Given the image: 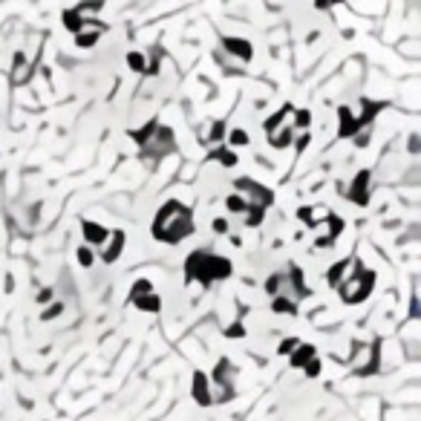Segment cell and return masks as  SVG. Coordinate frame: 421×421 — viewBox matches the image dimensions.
Listing matches in <instances>:
<instances>
[{
	"instance_id": "obj_30",
	"label": "cell",
	"mask_w": 421,
	"mask_h": 421,
	"mask_svg": "<svg viewBox=\"0 0 421 421\" xmlns=\"http://www.w3.org/2000/svg\"><path fill=\"white\" fill-rule=\"evenodd\" d=\"M225 228H228L225 220H217V222H214V231H225Z\"/></svg>"
},
{
	"instance_id": "obj_20",
	"label": "cell",
	"mask_w": 421,
	"mask_h": 421,
	"mask_svg": "<svg viewBox=\"0 0 421 421\" xmlns=\"http://www.w3.org/2000/svg\"><path fill=\"white\" fill-rule=\"evenodd\" d=\"M127 64H130V70H136V73H153V70H150V64H147L144 52H130V55H127Z\"/></svg>"
},
{
	"instance_id": "obj_19",
	"label": "cell",
	"mask_w": 421,
	"mask_h": 421,
	"mask_svg": "<svg viewBox=\"0 0 421 421\" xmlns=\"http://www.w3.org/2000/svg\"><path fill=\"white\" fill-rule=\"evenodd\" d=\"M309 125H312V113L309 110H294L291 113V127L294 130H309Z\"/></svg>"
},
{
	"instance_id": "obj_14",
	"label": "cell",
	"mask_w": 421,
	"mask_h": 421,
	"mask_svg": "<svg viewBox=\"0 0 421 421\" xmlns=\"http://www.w3.org/2000/svg\"><path fill=\"white\" fill-rule=\"evenodd\" d=\"M84 239H87V243L89 246H104L107 243V228H101V225H96V222H84Z\"/></svg>"
},
{
	"instance_id": "obj_29",
	"label": "cell",
	"mask_w": 421,
	"mask_h": 421,
	"mask_svg": "<svg viewBox=\"0 0 421 421\" xmlns=\"http://www.w3.org/2000/svg\"><path fill=\"white\" fill-rule=\"evenodd\" d=\"M239 335H243V326H239V323L228 329V338H239Z\"/></svg>"
},
{
	"instance_id": "obj_13",
	"label": "cell",
	"mask_w": 421,
	"mask_h": 421,
	"mask_svg": "<svg viewBox=\"0 0 421 421\" xmlns=\"http://www.w3.org/2000/svg\"><path fill=\"white\" fill-rule=\"evenodd\" d=\"M367 185H370V173L360 170L358 179L352 182V188H349V199H355L358 205H367Z\"/></svg>"
},
{
	"instance_id": "obj_25",
	"label": "cell",
	"mask_w": 421,
	"mask_h": 421,
	"mask_svg": "<svg viewBox=\"0 0 421 421\" xmlns=\"http://www.w3.org/2000/svg\"><path fill=\"white\" fill-rule=\"evenodd\" d=\"M144 291H153V283L150 280H139L136 289H133V294H144Z\"/></svg>"
},
{
	"instance_id": "obj_27",
	"label": "cell",
	"mask_w": 421,
	"mask_h": 421,
	"mask_svg": "<svg viewBox=\"0 0 421 421\" xmlns=\"http://www.w3.org/2000/svg\"><path fill=\"white\" fill-rule=\"evenodd\" d=\"M320 372V364H318V355L309 360V364H306V375H318Z\"/></svg>"
},
{
	"instance_id": "obj_12",
	"label": "cell",
	"mask_w": 421,
	"mask_h": 421,
	"mask_svg": "<svg viewBox=\"0 0 421 421\" xmlns=\"http://www.w3.org/2000/svg\"><path fill=\"white\" fill-rule=\"evenodd\" d=\"M329 214H332V210L329 208H323V205H315V208H300L297 210V217H300V222H306L309 228H315L320 220H326Z\"/></svg>"
},
{
	"instance_id": "obj_2",
	"label": "cell",
	"mask_w": 421,
	"mask_h": 421,
	"mask_svg": "<svg viewBox=\"0 0 421 421\" xmlns=\"http://www.w3.org/2000/svg\"><path fill=\"white\" fill-rule=\"evenodd\" d=\"M185 275L188 280H199V283H214V280H222L231 275V263L225 257H217V254H208V251H196L188 257L185 263Z\"/></svg>"
},
{
	"instance_id": "obj_9",
	"label": "cell",
	"mask_w": 421,
	"mask_h": 421,
	"mask_svg": "<svg viewBox=\"0 0 421 421\" xmlns=\"http://www.w3.org/2000/svg\"><path fill=\"white\" fill-rule=\"evenodd\" d=\"M358 268H360V265H358V260H341V263H335V265L326 272V280H329V286H335V289H338V286H341L349 275H355V272H358Z\"/></svg>"
},
{
	"instance_id": "obj_28",
	"label": "cell",
	"mask_w": 421,
	"mask_h": 421,
	"mask_svg": "<svg viewBox=\"0 0 421 421\" xmlns=\"http://www.w3.org/2000/svg\"><path fill=\"white\" fill-rule=\"evenodd\" d=\"M335 4H344V0H315L318 9H329V6H335Z\"/></svg>"
},
{
	"instance_id": "obj_3",
	"label": "cell",
	"mask_w": 421,
	"mask_h": 421,
	"mask_svg": "<svg viewBox=\"0 0 421 421\" xmlns=\"http://www.w3.org/2000/svg\"><path fill=\"white\" fill-rule=\"evenodd\" d=\"M133 139L139 142L142 156H147V159H162L176 147L173 130L165 125H156V122H150L144 130H133Z\"/></svg>"
},
{
	"instance_id": "obj_4",
	"label": "cell",
	"mask_w": 421,
	"mask_h": 421,
	"mask_svg": "<svg viewBox=\"0 0 421 421\" xmlns=\"http://www.w3.org/2000/svg\"><path fill=\"white\" fill-rule=\"evenodd\" d=\"M291 113H294V107L286 104L283 110H277V113L265 122V133H268V142H272V147H289V144H291V139H294Z\"/></svg>"
},
{
	"instance_id": "obj_17",
	"label": "cell",
	"mask_w": 421,
	"mask_h": 421,
	"mask_svg": "<svg viewBox=\"0 0 421 421\" xmlns=\"http://www.w3.org/2000/svg\"><path fill=\"white\" fill-rule=\"evenodd\" d=\"M29 75H32V67L26 64L23 55H18V58H15V70H12V84H26Z\"/></svg>"
},
{
	"instance_id": "obj_21",
	"label": "cell",
	"mask_w": 421,
	"mask_h": 421,
	"mask_svg": "<svg viewBox=\"0 0 421 421\" xmlns=\"http://www.w3.org/2000/svg\"><path fill=\"white\" fill-rule=\"evenodd\" d=\"M225 205H228V210H231V214H243V210L249 208V202H246L243 196H239V194H231Z\"/></svg>"
},
{
	"instance_id": "obj_24",
	"label": "cell",
	"mask_w": 421,
	"mask_h": 421,
	"mask_svg": "<svg viewBox=\"0 0 421 421\" xmlns=\"http://www.w3.org/2000/svg\"><path fill=\"white\" fill-rule=\"evenodd\" d=\"M277 289H280V275L268 277V283H265V291H268V294H277Z\"/></svg>"
},
{
	"instance_id": "obj_5",
	"label": "cell",
	"mask_w": 421,
	"mask_h": 421,
	"mask_svg": "<svg viewBox=\"0 0 421 421\" xmlns=\"http://www.w3.org/2000/svg\"><path fill=\"white\" fill-rule=\"evenodd\" d=\"M372 286H375V275L364 272V268H358V272L349 275L338 289H341V297L346 300V303H360L364 297H370Z\"/></svg>"
},
{
	"instance_id": "obj_16",
	"label": "cell",
	"mask_w": 421,
	"mask_h": 421,
	"mask_svg": "<svg viewBox=\"0 0 421 421\" xmlns=\"http://www.w3.org/2000/svg\"><path fill=\"white\" fill-rule=\"evenodd\" d=\"M133 303L144 312H159L162 309V300L153 294V291H144V294H133Z\"/></svg>"
},
{
	"instance_id": "obj_18",
	"label": "cell",
	"mask_w": 421,
	"mask_h": 421,
	"mask_svg": "<svg viewBox=\"0 0 421 421\" xmlns=\"http://www.w3.org/2000/svg\"><path fill=\"white\" fill-rule=\"evenodd\" d=\"M194 396H196V401H199V404H210V393H208V378H205L202 372H196V378H194Z\"/></svg>"
},
{
	"instance_id": "obj_23",
	"label": "cell",
	"mask_w": 421,
	"mask_h": 421,
	"mask_svg": "<svg viewBox=\"0 0 421 421\" xmlns=\"http://www.w3.org/2000/svg\"><path fill=\"white\" fill-rule=\"evenodd\" d=\"M231 144H249L246 130H231Z\"/></svg>"
},
{
	"instance_id": "obj_11",
	"label": "cell",
	"mask_w": 421,
	"mask_h": 421,
	"mask_svg": "<svg viewBox=\"0 0 421 421\" xmlns=\"http://www.w3.org/2000/svg\"><path fill=\"white\" fill-rule=\"evenodd\" d=\"M107 239H110V246L101 249V260L113 263L118 254H122V249H125V234L122 231H113V234H107Z\"/></svg>"
},
{
	"instance_id": "obj_26",
	"label": "cell",
	"mask_w": 421,
	"mask_h": 421,
	"mask_svg": "<svg viewBox=\"0 0 421 421\" xmlns=\"http://www.w3.org/2000/svg\"><path fill=\"white\" fill-rule=\"evenodd\" d=\"M78 260H81V265H93V254H89V249H81Z\"/></svg>"
},
{
	"instance_id": "obj_15",
	"label": "cell",
	"mask_w": 421,
	"mask_h": 421,
	"mask_svg": "<svg viewBox=\"0 0 421 421\" xmlns=\"http://www.w3.org/2000/svg\"><path fill=\"white\" fill-rule=\"evenodd\" d=\"M312 358H315V346L312 344H297L291 349V367H306Z\"/></svg>"
},
{
	"instance_id": "obj_1",
	"label": "cell",
	"mask_w": 421,
	"mask_h": 421,
	"mask_svg": "<svg viewBox=\"0 0 421 421\" xmlns=\"http://www.w3.org/2000/svg\"><path fill=\"white\" fill-rule=\"evenodd\" d=\"M191 234H194L191 208H185L182 202L162 205V210L156 214V222H153V237L159 243H182V239Z\"/></svg>"
},
{
	"instance_id": "obj_6",
	"label": "cell",
	"mask_w": 421,
	"mask_h": 421,
	"mask_svg": "<svg viewBox=\"0 0 421 421\" xmlns=\"http://www.w3.org/2000/svg\"><path fill=\"white\" fill-rule=\"evenodd\" d=\"M237 194L239 196H243L249 205H257V208H268V205H272V191H268L265 185H257L254 182V179H239V182H237Z\"/></svg>"
},
{
	"instance_id": "obj_10",
	"label": "cell",
	"mask_w": 421,
	"mask_h": 421,
	"mask_svg": "<svg viewBox=\"0 0 421 421\" xmlns=\"http://www.w3.org/2000/svg\"><path fill=\"white\" fill-rule=\"evenodd\" d=\"M222 46H225V52H231L234 58H239V61H251V55H254L251 44L246 38H222Z\"/></svg>"
},
{
	"instance_id": "obj_7",
	"label": "cell",
	"mask_w": 421,
	"mask_h": 421,
	"mask_svg": "<svg viewBox=\"0 0 421 421\" xmlns=\"http://www.w3.org/2000/svg\"><path fill=\"white\" fill-rule=\"evenodd\" d=\"M312 231H315V246H318V249H329V246L335 243V237L344 231V222H341L335 214H329V217L320 220Z\"/></svg>"
},
{
	"instance_id": "obj_22",
	"label": "cell",
	"mask_w": 421,
	"mask_h": 421,
	"mask_svg": "<svg viewBox=\"0 0 421 421\" xmlns=\"http://www.w3.org/2000/svg\"><path fill=\"white\" fill-rule=\"evenodd\" d=\"M214 156H217L222 165H237V156H234V153H228V150H222V147H220V150H214Z\"/></svg>"
},
{
	"instance_id": "obj_8",
	"label": "cell",
	"mask_w": 421,
	"mask_h": 421,
	"mask_svg": "<svg viewBox=\"0 0 421 421\" xmlns=\"http://www.w3.org/2000/svg\"><path fill=\"white\" fill-rule=\"evenodd\" d=\"M378 367V346H358V355L352 360V370L355 372H375Z\"/></svg>"
}]
</instances>
